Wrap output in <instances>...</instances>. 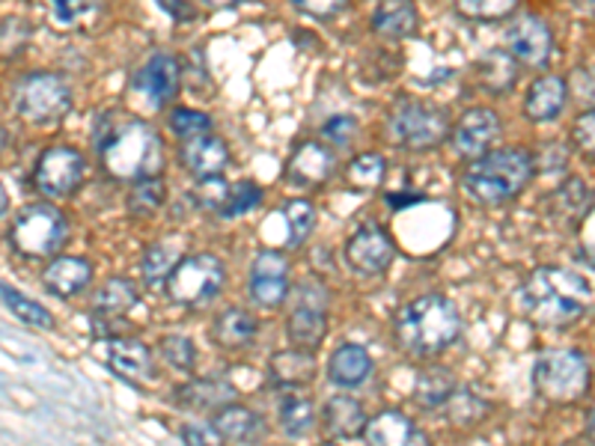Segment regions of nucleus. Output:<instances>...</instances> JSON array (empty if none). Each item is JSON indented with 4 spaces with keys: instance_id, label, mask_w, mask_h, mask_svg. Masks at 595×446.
Wrapping results in <instances>:
<instances>
[{
    "instance_id": "09e8293b",
    "label": "nucleus",
    "mask_w": 595,
    "mask_h": 446,
    "mask_svg": "<svg viewBox=\"0 0 595 446\" xmlns=\"http://www.w3.org/2000/svg\"><path fill=\"white\" fill-rule=\"evenodd\" d=\"M293 3L312 19H333L337 12L346 10L349 0H293Z\"/></svg>"
},
{
    "instance_id": "423d86ee",
    "label": "nucleus",
    "mask_w": 595,
    "mask_h": 446,
    "mask_svg": "<svg viewBox=\"0 0 595 446\" xmlns=\"http://www.w3.org/2000/svg\"><path fill=\"white\" fill-rule=\"evenodd\" d=\"M226 286V265L215 253H188L167 277V298L179 307H205Z\"/></svg>"
},
{
    "instance_id": "4468645a",
    "label": "nucleus",
    "mask_w": 595,
    "mask_h": 446,
    "mask_svg": "<svg viewBox=\"0 0 595 446\" xmlns=\"http://www.w3.org/2000/svg\"><path fill=\"white\" fill-rule=\"evenodd\" d=\"M247 291L259 307H280L286 301V295H289V263H286L284 253H256L254 265H251Z\"/></svg>"
},
{
    "instance_id": "f3484780",
    "label": "nucleus",
    "mask_w": 595,
    "mask_h": 446,
    "mask_svg": "<svg viewBox=\"0 0 595 446\" xmlns=\"http://www.w3.org/2000/svg\"><path fill=\"white\" fill-rule=\"evenodd\" d=\"M507 51L516 54L518 63L528 66H545L551 51H554V36L551 28L539 15H518L507 30Z\"/></svg>"
},
{
    "instance_id": "c85d7f7f",
    "label": "nucleus",
    "mask_w": 595,
    "mask_h": 446,
    "mask_svg": "<svg viewBox=\"0 0 595 446\" xmlns=\"http://www.w3.org/2000/svg\"><path fill=\"white\" fill-rule=\"evenodd\" d=\"M177 402L191 411H221L224 405L235 402V390L226 381L194 379L177 387Z\"/></svg>"
},
{
    "instance_id": "4c0bfd02",
    "label": "nucleus",
    "mask_w": 595,
    "mask_h": 446,
    "mask_svg": "<svg viewBox=\"0 0 595 446\" xmlns=\"http://www.w3.org/2000/svg\"><path fill=\"white\" fill-rule=\"evenodd\" d=\"M384 158L379 152H363V156L352 158V164L346 167V182L354 191H375L384 182Z\"/></svg>"
},
{
    "instance_id": "72a5a7b5",
    "label": "nucleus",
    "mask_w": 595,
    "mask_h": 446,
    "mask_svg": "<svg viewBox=\"0 0 595 446\" xmlns=\"http://www.w3.org/2000/svg\"><path fill=\"white\" fill-rule=\"evenodd\" d=\"M164 197L167 188L161 182V176L137 179V182H131V191H128V212L135 214V217H152L164 205Z\"/></svg>"
},
{
    "instance_id": "cd10ccee",
    "label": "nucleus",
    "mask_w": 595,
    "mask_h": 446,
    "mask_svg": "<svg viewBox=\"0 0 595 446\" xmlns=\"http://www.w3.org/2000/svg\"><path fill=\"white\" fill-rule=\"evenodd\" d=\"M259 321L247 310L230 307V310L217 312L212 321V340L226 351H242L244 346H251L256 340Z\"/></svg>"
},
{
    "instance_id": "a18cd8bd",
    "label": "nucleus",
    "mask_w": 595,
    "mask_h": 446,
    "mask_svg": "<svg viewBox=\"0 0 595 446\" xmlns=\"http://www.w3.org/2000/svg\"><path fill=\"white\" fill-rule=\"evenodd\" d=\"M572 144L584 158L595 161V110H586L572 126Z\"/></svg>"
},
{
    "instance_id": "6e6552de",
    "label": "nucleus",
    "mask_w": 595,
    "mask_h": 446,
    "mask_svg": "<svg viewBox=\"0 0 595 446\" xmlns=\"http://www.w3.org/2000/svg\"><path fill=\"white\" fill-rule=\"evenodd\" d=\"M387 135L402 149H435L449 137V119L440 107L419 102V98H400L387 114Z\"/></svg>"
},
{
    "instance_id": "f8f14e48",
    "label": "nucleus",
    "mask_w": 595,
    "mask_h": 446,
    "mask_svg": "<svg viewBox=\"0 0 595 446\" xmlns=\"http://www.w3.org/2000/svg\"><path fill=\"white\" fill-rule=\"evenodd\" d=\"M346 263L354 274L361 277H375V274L387 272L391 263L396 259V244L375 221L361 223L352 233V238L346 242Z\"/></svg>"
},
{
    "instance_id": "a211bd4d",
    "label": "nucleus",
    "mask_w": 595,
    "mask_h": 446,
    "mask_svg": "<svg viewBox=\"0 0 595 446\" xmlns=\"http://www.w3.org/2000/svg\"><path fill=\"white\" fill-rule=\"evenodd\" d=\"M337 170V158H333L331 146L319 144V140H304L286 164V179L295 188H319L333 176Z\"/></svg>"
},
{
    "instance_id": "c756f323",
    "label": "nucleus",
    "mask_w": 595,
    "mask_h": 446,
    "mask_svg": "<svg viewBox=\"0 0 595 446\" xmlns=\"http://www.w3.org/2000/svg\"><path fill=\"white\" fill-rule=\"evenodd\" d=\"M137 301H140V291H137L135 283L128 277H114L96 291L93 312H96V321H110L126 316L128 310H135Z\"/></svg>"
},
{
    "instance_id": "49530a36",
    "label": "nucleus",
    "mask_w": 595,
    "mask_h": 446,
    "mask_svg": "<svg viewBox=\"0 0 595 446\" xmlns=\"http://www.w3.org/2000/svg\"><path fill=\"white\" fill-rule=\"evenodd\" d=\"M556 200L563 203L560 212L577 217V214L586 212V200H589V194H586V188L581 179H569V184H563V188L556 191Z\"/></svg>"
},
{
    "instance_id": "7ed1b4c3",
    "label": "nucleus",
    "mask_w": 595,
    "mask_h": 446,
    "mask_svg": "<svg viewBox=\"0 0 595 446\" xmlns=\"http://www.w3.org/2000/svg\"><path fill=\"white\" fill-rule=\"evenodd\" d=\"M461 312L444 295H423L393 319V337L411 358H432L459 340Z\"/></svg>"
},
{
    "instance_id": "393cba45",
    "label": "nucleus",
    "mask_w": 595,
    "mask_h": 446,
    "mask_svg": "<svg viewBox=\"0 0 595 446\" xmlns=\"http://www.w3.org/2000/svg\"><path fill=\"white\" fill-rule=\"evenodd\" d=\"M325 435L331 440H349V437L363 435L366 428V414L358 399L352 396H331L325 402L322 411Z\"/></svg>"
},
{
    "instance_id": "58836bf2",
    "label": "nucleus",
    "mask_w": 595,
    "mask_h": 446,
    "mask_svg": "<svg viewBox=\"0 0 595 446\" xmlns=\"http://www.w3.org/2000/svg\"><path fill=\"white\" fill-rule=\"evenodd\" d=\"M263 203V188L251 179H242L230 188V197H226L224 209H221V217H242V214L254 212L256 205Z\"/></svg>"
},
{
    "instance_id": "f704fd0d",
    "label": "nucleus",
    "mask_w": 595,
    "mask_h": 446,
    "mask_svg": "<svg viewBox=\"0 0 595 446\" xmlns=\"http://www.w3.org/2000/svg\"><path fill=\"white\" fill-rule=\"evenodd\" d=\"M3 307L28 328H40V330H51L54 328V316L51 310H45L42 304L30 301L28 295H21L19 289H12L10 283H3Z\"/></svg>"
},
{
    "instance_id": "0eeeda50",
    "label": "nucleus",
    "mask_w": 595,
    "mask_h": 446,
    "mask_svg": "<svg viewBox=\"0 0 595 446\" xmlns=\"http://www.w3.org/2000/svg\"><path fill=\"white\" fill-rule=\"evenodd\" d=\"M68 242L66 214L49 203L24 205L10 230V244L28 259H45Z\"/></svg>"
},
{
    "instance_id": "9d476101",
    "label": "nucleus",
    "mask_w": 595,
    "mask_h": 446,
    "mask_svg": "<svg viewBox=\"0 0 595 446\" xmlns=\"http://www.w3.org/2000/svg\"><path fill=\"white\" fill-rule=\"evenodd\" d=\"M87 176V161L75 146H49L36 161L33 184L49 200H66L78 191Z\"/></svg>"
},
{
    "instance_id": "a878e982",
    "label": "nucleus",
    "mask_w": 595,
    "mask_h": 446,
    "mask_svg": "<svg viewBox=\"0 0 595 446\" xmlns=\"http://www.w3.org/2000/svg\"><path fill=\"white\" fill-rule=\"evenodd\" d=\"M212 426L217 428L221 440H230V444H254V440L265 435L263 417L256 411H251V407L235 405V402L215 411Z\"/></svg>"
},
{
    "instance_id": "473e14b6",
    "label": "nucleus",
    "mask_w": 595,
    "mask_h": 446,
    "mask_svg": "<svg viewBox=\"0 0 595 446\" xmlns=\"http://www.w3.org/2000/svg\"><path fill=\"white\" fill-rule=\"evenodd\" d=\"M277 217L284 221L286 247H293V251L310 238L312 226H316V209H312L310 200H289V203H284V209L277 212Z\"/></svg>"
},
{
    "instance_id": "dca6fc26",
    "label": "nucleus",
    "mask_w": 595,
    "mask_h": 446,
    "mask_svg": "<svg viewBox=\"0 0 595 446\" xmlns=\"http://www.w3.org/2000/svg\"><path fill=\"white\" fill-rule=\"evenodd\" d=\"M102 358L119 379L131 381V384H149L156 379L152 351H149L147 342L135 340V337H110V340H105L102 342Z\"/></svg>"
},
{
    "instance_id": "5701e85b",
    "label": "nucleus",
    "mask_w": 595,
    "mask_h": 446,
    "mask_svg": "<svg viewBox=\"0 0 595 446\" xmlns=\"http://www.w3.org/2000/svg\"><path fill=\"white\" fill-rule=\"evenodd\" d=\"M569 98V84L560 75H545L530 84L528 96H524V114L533 123H551L563 114Z\"/></svg>"
},
{
    "instance_id": "1a4fd4ad",
    "label": "nucleus",
    "mask_w": 595,
    "mask_h": 446,
    "mask_svg": "<svg viewBox=\"0 0 595 446\" xmlns=\"http://www.w3.org/2000/svg\"><path fill=\"white\" fill-rule=\"evenodd\" d=\"M12 105L33 126H51L72 110V89L54 72H30L15 84Z\"/></svg>"
},
{
    "instance_id": "9b49d317",
    "label": "nucleus",
    "mask_w": 595,
    "mask_h": 446,
    "mask_svg": "<svg viewBox=\"0 0 595 446\" xmlns=\"http://www.w3.org/2000/svg\"><path fill=\"white\" fill-rule=\"evenodd\" d=\"M286 337L293 346L316 351L328 337V291L319 283H304L298 304L286 319Z\"/></svg>"
},
{
    "instance_id": "864d4df0",
    "label": "nucleus",
    "mask_w": 595,
    "mask_h": 446,
    "mask_svg": "<svg viewBox=\"0 0 595 446\" xmlns=\"http://www.w3.org/2000/svg\"><path fill=\"white\" fill-rule=\"evenodd\" d=\"M384 200H387V205H391L393 212H402V209H408V205L423 203L426 197L423 194H387Z\"/></svg>"
},
{
    "instance_id": "7c9ffc66",
    "label": "nucleus",
    "mask_w": 595,
    "mask_h": 446,
    "mask_svg": "<svg viewBox=\"0 0 595 446\" xmlns=\"http://www.w3.org/2000/svg\"><path fill=\"white\" fill-rule=\"evenodd\" d=\"M479 84L488 93H507L518 81V60L512 51H488L477 63Z\"/></svg>"
},
{
    "instance_id": "20e7f679",
    "label": "nucleus",
    "mask_w": 595,
    "mask_h": 446,
    "mask_svg": "<svg viewBox=\"0 0 595 446\" xmlns=\"http://www.w3.org/2000/svg\"><path fill=\"white\" fill-rule=\"evenodd\" d=\"M533 179V158L524 149H498L474 158L461 173V184L479 205H503L516 200Z\"/></svg>"
},
{
    "instance_id": "5fc2aeb1",
    "label": "nucleus",
    "mask_w": 595,
    "mask_h": 446,
    "mask_svg": "<svg viewBox=\"0 0 595 446\" xmlns=\"http://www.w3.org/2000/svg\"><path fill=\"white\" fill-rule=\"evenodd\" d=\"M209 7H215V10H224V7H233L235 0H205Z\"/></svg>"
},
{
    "instance_id": "8fccbe9b",
    "label": "nucleus",
    "mask_w": 595,
    "mask_h": 446,
    "mask_svg": "<svg viewBox=\"0 0 595 446\" xmlns=\"http://www.w3.org/2000/svg\"><path fill=\"white\" fill-rule=\"evenodd\" d=\"M179 437L185 444H217L221 440L215 426H196V423H188V426L179 428Z\"/></svg>"
},
{
    "instance_id": "b1692460",
    "label": "nucleus",
    "mask_w": 595,
    "mask_h": 446,
    "mask_svg": "<svg viewBox=\"0 0 595 446\" xmlns=\"http://www.w3.org/2000/svg\"><path fill=\"white\" fill-rule=\"evenodd\" d=\"M370 375L372 358L363 346H358V342H342L340 349H333L331 360H328V379H331L337 387H361Z\"/></svg>"
},
{
    "instance_id": "aec40b11",
    "label": "nucleus",
    "mask_w": 595,
    "mask_h": 446,
    "mask_svg": "<svg viewBox=\"0 0 595 446\" xmlns=\"http://www.w3.org/2000/svg\"><path fill=\"white\" fill-rule=\"evenodd\" d=\"M89 280H93V265L84 256H57L42 272V286L57 298H75L87 289Z\"/></svg>"
},
{
    "instance_id": "4be33fe9",
    "label": "nucleus",
    "mask_w": 595,
    "mask_h": 446,
    "mask_svg": "<svg viewBox=\"0 0 595 446\" xmlns=\"http://www.w3.org/2000/svg\"><path fill=\"white\" fill-rule=\"evenodd\" d=\"M363 440L379 446H408V444H426V435L411 423L400 411H381L372 420H366L363 428Z\"/></svg>"
},
{
    "instance_id": "bb28decb",
    "label": "nucleus",
    "mask_w": 595,
    "mask_h": 446,
    "mask_svg": "<svg viewBox=\"0 0 595 446\" xmlns=\"http://www.w3.org/2000/svg\"><path fill=\"white\" fill-rule=\"evenodd\" d=\"M417 21V7L411 0H379L372 12V30L384 40H408Z\"/></svg>"
},
{
    "instance_id": "de8ad7c7",
    "label": "nucleus",
    "mask_w": 595,
    "mask_h": 446,
    "mask_svg": "<svg viewBox=\"0 0 595 446\" xmlns=\"http://www.w3.org/2000/svg\"><path fill=\"white\" fill-rule=\"evenodd\" d=\"M354 131H358V123L352 117H333L325 123L322 137L325 140H331L333 146H349L352 144Z\"/></svg>"
},
{
    "instance_id": "4d7b16f0",
    "label": "nucleus",
    "mask_w": 595,
    "mask_h": 446,
    "mask_svg": "<svg viewBox=\"0 0 595 446\" xmlns=\"http://www.w3.org/2000/svg\"><path fill=\"white\" fill-rule=\"evenodd\" d=\"M589 437L595 440V411H593V417H589Z\"/></svg>"
},
{
    "instance_id": "6ab92c4d",
    "label": "nucleus",
    "mask_w": 595,
    "mask_h": 446,
    "mask_svg": "<svg viewBox=\"0 0 595 446\" xmlns=\"http://www.w3.org/2000/svg\"><path fill=\"white\" fill-rule=\"evenodd\" d=\"M179 161L194 179H205V176H221L230 167V149L217 135L205 131L191 140H182L179 146Z\"/></svg>"
},
{
    "instance_id": "f257e3e1",
    "label": "nucleus",
    "mask_w": 595,
    "mask_h": 446,
    "mask_svg": "<svg viewBox=\"0 0 595 446\" xmlns=\"http://www.w3.org/2000/svg\"><path fill=\"white\" fill-rule=\"evenodd\" d=\"M589 298H593L589 283L581 274L556 268V265L536 268L521 289V301L530 319L554 330L575 325L589 307Z\"/></svg>"
},
{
    "instance_id": "c9c22d12",
    "label": "nucleus",
    "mask_w": 595,
    "mask_h": 446,
    "mask_svg": "<svg viewBox=\"0 0 595 446\" xmlns=\"http://www.w3.org/2000/svg\"><path fill=\"white\" fill-rule=\"evenodd\" d=\"M456 387H459V384H456V379L449 375L447 369H432V372H426V375L417 381L414 399H417L423 407H429V411H440V407L449 402V396L456 393Z\"/></svg>"
},
{
    "instance_id": "6e6d98bb",
    "label": "nucleus",
    "mask_w": 595,
    "mask_h": 446,
    "mask_svg": "<svg viewBox=\"0 0 595 446\" xmlns=\"http://www.w3.org/2000/svg\"><path fill=\"white\" fill-rule=\"evenodd\" d=\"M581 3V10L584 12H595V0H577Z\"/></svg>"
},
{
    "instance_id": "79ce46f5",
    "label": "nucleus",
    "mask_w": 595,
    "mask_h": 446,
    "mask_svg": "<svg viewBox=\"0 0 595 446\" xmlns=\"http://www.w3.org/2000/svg\"><path fill=\"white\" fill-rule=\"evenodd\" d=\"M444 411H447V417L453 420V423H459V426H468V423H477L482 414H486V405L479 402L470 390H461L456 387V393L449 396V402L444 405Z\"/></svg>"
},
{
    "instance_id": "c03bdc74",
    "label": "nucleus",
    "mask_w": 595,
    "mask_h": 446,
    "mask_svg": "<svg viewBox=\"0 0 595 446\" xmlns=\"http://www.w3.org/2000/svg\"><path fill=\"white\" fill-rule=\"evenodd\" d=\"M230 188H233V184H226L221 176H205V179H196V191H194L196 203L203 205V209H209V212L221 214L226 197H230Z\"/></svg>"
},
{
    "instance_id": "ddd939ff",
    "label": "nucleus",
    "mask_w": 595,
    "mask_h": 446,
    "mask_svg": "<svg viewBox=\"0 0 595 446\" xmlns=\"http://www.w3.org/2000/svg\"><path fill=\"white\" fill-rule=\"evenodd\" d=\"M179 81H182L179 60L173 54H167V51H156V54H149L144 66L137 68L131 84L149 105L164 107L179 93Z\"/></svg>"
},
{
    "instance_id": "37998d69",
    "label": "nucleus",
    "mask_w": 595,
    "mask_h": 446,
    "mask_svg": "<svg viewBox=\"0 0 595 446\" xmlns=\"http://www.w3.org/2000/svg\"><path fill=\"white\" fill-rule=\"evenodd\" d=\"M212 128V117L203 114V110H191V107H177L170 114V131L179 137V140H191L196 135H205Z\"/></svg>"
},
{
    "instance_id": "39448f33",
    "label": "nucleus",
    "mask_w": 595,
    "mask_h": 446,
    "mask_svg": "<svg viewBox=\"0 0 595 446\" xmlns=\"http://www.w3.org/2000/svg\"><path fill=\"white\" fill-rule=\"evenodd\" d=\"M593 381L589 360L575 349H548L533 363V387L545 402L572 405L586 396Z\"/></svg>"
},
{
    "instance_id": "2eb2a0df",
    "label": "nucleus",
    "mask_w": 595,
    "mask_h": 446,
    "mask_svg": "<svg viewBox=\"0 0 595 446\" xmlns=\"http://www.w3.org/2000/svg\"><path fill=\"white\" fill-rule=\"evenodd\" d=\"M503 126L495 110L488 107H470L468 114L456 123V128L449 131V140H453V149L459 152L461 158H479L491 152V146L500 137Z\"/></svg>"
},
{
    "instance_id": "f03ea898",
    "label": "nucleus",
    "mask_w": 595,
    "mask_h": 446,
    "mask_svg": "<svg viewBox=\"0 0 595 446\" xmlns=\"http://www.w3.org/2000/svg\"><path fill=\"white\" fill-rule=\"evenodd\" d=\"M102 170L117 182H137L164 170V144L144 119H123L98 140Z\"/></svg>"
},
{
    "instance_id": "3c124183",
    "label": "nucleus",
    "mask_w": 595,
    "mask_h": 446,
    "mask_svg": "<svg viewBox=\"0 0 595 446\" xmlns=\"http://www.w3.org/2000/svg\"><path fill=\"white\" fill-rule=\"evenodd\" d=\"M51 10H54V19L72 24V21H78L81 12L87 10V0H51Z\"/></svg>"
},
{
    "instance_id": "603ef678",
    "label": "nucleus",
    "mask_w": 595,
    "mask_h": 446,
    "mask_svg": "<svg viewBox=\"0 0 595 446\" xmlns=\"http://www.w3.org/2000/svg\"><path fill=\"white\" fill-rule=\"evenodd\" d=\"M158 7L170 15V19H177V21H188V19H194V10L188 7L185 0H156Z\"/></svg>"
},
{
    "instance_id": "2f4dec72",
    "label": "nucleus",
    "mask_w": 595,
    "mask_h": 446,
    "mask_svg": "<svg viewBox=\"0 0 595 446\" xmlns=\"http://www.w3.org/2000/svg\"><path fill=\"white\" fill-rule=\"evenodd\" d=\"M277 417H280V428H284L289 437H307L316 426V405L312 399L295 393V390H286V396L280 399V407H277Z\"/></svg>"
},
{
    "instance_id": "412c9836",
    "label": "nucleus",
    "mask_w": 595,
    "mask_h": 446,
    "mask_svg": "<svg viewBox=\"0 0 595 446\" xmlns=\"http://www.w3.org/2000/svg\"><path fill=\"white\" fill-rule=\"evenodd\" d=\"M268 379L277 390H301L316 379V358L307 349H284L268 360Z\"/></svg>"
},
{
    "instance_id": "e433bc0d",
    "label": "nucleus",
    "mask_w": 595,
    "mask_h": 446,
    "mask_svg": "<svg viewBox=\"0 0 595 446\" xmlns=\"http://www.w3.org/2000/svg\"><path fill=\"white\" fill-rule=\"evenodd\" d=\"M177 263H179V242L149 244L147 253H144V263H140L144 280H147L149 286L167 283V277H170V272L177 268Z\"/></svg>"
},
{
    "instance_id": "ea45409f",
    "label": "nucleus",
    "mask_w": 595,
    "mask_h": 446,
    "mask_svg": "<svg viewBox=\"0 0 595 446\" xmlns=\"http://www.w3.org/2000/svg\"><path fill=\"white\" fill-rule=\"evenodd\" d=\"M456 7L465 19L500 21L516 12L518 0H456Z\"/></svg>"
},
{
    "instance_id": "a19ab883",
    "label": "nucleus",
    "mask_w": 595,
    "mask_h": 446,
    "mask_svg": "<svg viewBox=\"0 0 595 446\" xmlns=\"http://www.w3.org/2000/svg\"><path fill=\"white\" fill-rule=\"evenodd\" d=\"M158 349H161V358H164L173 369L191 372V369L196 367L194 342L188 340V337H182V333H167Z\"/></svg>"
}]
</instances>
